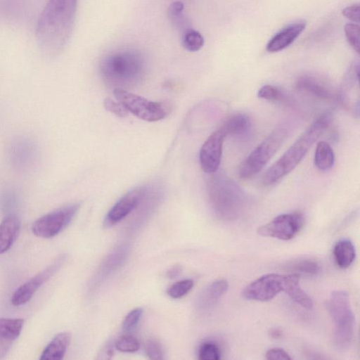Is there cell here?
<instances>
[{
  "label": "cell",
  "instance_id": "6da1fadb",
  "mask_svg": "<svg viewBox=\"0 0 360 360\" xmlns=\"http://www.w3.org/2000/svg\"><path fill=\"white\" fill-rule=\"evenodd\" d=\"M78 0H49L36 27L41 51L47 56L59 53L71 34Z\"/></svg>",
  "mask_w": 360,
  "mask_h": 360
},
{
  "label": "cell",
  "instance_id": "7a4b0ae2",
  "mask_svg": "<svg viewBox=\"0 0 360 360\" xmlns=\"http://www.w3.org/2000/svg\"><path fill=\"white\" fill-rule=\"evenodd\" d=\"M99 69L106 84L114 89H126L136 86L143 80L146 64L139 51L125 49L105 56L100 63Z\"/></svg>",
  "mask_w": 360,
  "mask_h": 360
},
{
  "label": "cell",
  "instance_id": "3957f363",
  "mask_svg": "<svg viewBox=\"0 0 360 360\" xmlns=\"http://www.w3.org/2000/svg\"><path fill=\"white\" fill-rule=\"evenodd\" d=\"M329 112L320 115L295 142L265 172L262 181L271 186L284 177L300 162L312 145L323 134L331 122Z\"/></svg>",
  "mask_w": 360,
  "mask_h": 360
},
{
  "label": "cell",
  "instance_id": "277c9868",
  "mask_svg": "<svg viewBox=\"0 0 360 360\" xmlns=\"http://www.w3.org/2000/svg\"><path fill=\"white\" fill-rule=\"evenodd\" d=\"M206 188L214 214L221 220L231 221L242 214L246 203L243 189L221 172L208 174Z\"/></svg>",
  "mask_w": 360,
  "mask_h": 360
},
{
  "label": "cell",
  "instance_id": "5b68a950",
  "mask_svg": "<svg viewBox=\"0 0 360 360\" xmlns=\"http://www.w3.org/2000/svg\"><path fill=\"white\" fill-rule=\"evenodd\" d=\"M334 323V342L339 349H347L351 344L354 330V315L347 291H333L327 304Z\"/></svg>",
  "mask_w": 360,
  "mask_h": 360
},
{
  "label": "cell",
  "instance_id": "8992f818",
  "mask_svg": "<svg viewBox=\"0 0 360 360\" xmlns=\"http://www.w3.org/2000/svg\"><path fill=\"white\" fill-rule=\"evenodd\" d=\"M290 132L286 124H281L259 143L242 163L239 175L243 179L250 178L265 167L282 146Z\"/></svg>",
  "mask_w": 360,
  "mask_h": 360
},
{
  "label": "cell",
  "instance_id": "52a82bcc",
  "mask_svg": "<svg viewBox=\"0 0 360 360\" xmlns=\"http://www.w3.org/2000/svg\"><path fill=\"white\" fill-rule=\"evenodd\" d=\"M114 96L128 112L141 120L155 122L165 118L172 110L168 101L155 102L123 89H114Z\"/></svg>",
  "mask_w": 360,
  "mask_h": 360
},
{
  "label": "cell",
  "instance_id": "ba28073f",
  "mask_svg": "<svg viewBox=\"0 0 360 360\" xmlns=\"http://www.w3.org/2000/svg\"><path fill=\"white\" fill-rule=\"evenodd\" d=\"M80 206L79 202H72L43 215L33 223V233L43 238L57 236L71 223Z\"/></svg>",
  "mask_w": 360,
  "mask_h": 360
},
{
  "label": "cell",
  "instance_id": "9c48e42d",
  "mask_svg": "<svg viewBox=\"0 0 360 360\" xmlns=\"http://www.w3.org/2000/svg\"><path fill=\"white\" fill-rule=\"evenodd\" d=\"M304 217L299 211L280 214L268 223L257 229L258 234L289 240L293 238L302 229Z\"/></svg>",
  "mask_w": 360,
  "mask_h": 360
},
{
  "label": "cell",
  "instance_id": "30bf717a",
  "mask_svg": "<svg viewBox=\"0 0 360 360\" xmlns=\"http://www.w3.org/2000/svg\"><path fill=\"white\" fill-rule=\"evenodd\" d=\"M284 290V275L271 273L263 275L248 284L243 297L248 300L266 302Z\"/></svg>",
  "mask_w": 360,
  "mask_h": 360
},
{
  "label": "cell",
  "instance_id": "8fae6325",
  "mask_svg": "<svg viewBox=\"0 0 360 360\" xmlns=\"http://www.w3.org/2000/svg\"><path fill=\"white\" fill-rule=\"evenodd\" d=\"M65 260L60 255L45 269L39 272L27 282L19 286L13 293L11 302L14 306H20L27 302L38 289L49 280L60 269Z\"/></svg>",
  "mask_w": 360,
  "mask_h": 360
},
{
  "label": "cell",
  "instance_id": "7c38bea8",
  "mask_svg": "<svg viewBox=\"0 0 360 360\" xmlns=\"http://www.w3.org/2000/svg\"><path fill=\"white\" fill-rule=\"evenodd\" d=\"M148 185L136 187L121 197L107 213L103 224L110 227L117 224L134 209H136L145 197Z\"/></svg>",
  "mask_w": 360,
  "mask_h": 360
},
{
  "label": "cell",
  "instance_id": "4fadbf2b",
  "mask_svg": "<svg viewBox=\"0 0 360 360\" xmlns=\"http://www.w3.org/2000/svg\"><path fill=\"white\" fill-rule=\"evenodd\" d=\"M225 137V133L219 128L210 135L202 144L199 153V160L202 170L207 174L218 170Z\"/></svg>",
  "mask_w": 360,
  "mask_h": 360
},
{
  "label": "cell",
  "instance_id": "5bb4252c",
  "mask_svg": "<svg viewBox=\"0 0 360 360\" xmlns=\"http://www.w3.org/2000/svg\"><path fill=\"white\" fill-rule=\"evenodd\" d=\"M306 25L304 20H298L287 25L271 38L266 46V51L275 53L286 49L300 35Z\"/></svg>",
  "mask_w": 360,
  "mask_h": 360
},
{
  "label": "cell",
  "instance_id": "9a60e30c",
  "mask_svg": "<svg viewBox=\"0 0 360 360\" xmlns=\"http://www.w3.org/2000/svg\"><path fill=\"white\" fill-rule=\"evenodd\" d=\"M24 319L20 318H0V359L10 351L13 344L20 335Z\"/></svg>",
  "mask_w": 360,
  "mask_h": 360
},
{
  "label": "cell",
  "instance_id": "2e32d148",
  "mask_svg": "<svg viewBox=\"0 0 360 360\" xmlns=\"http://www.w3.org/2000/svg\"><path fill=\"white\" fill-rule=\"evenodd\" d=\"M295 86L299 91L321 100L337 99V94L326 83L311 75L301 76L297 80Z\"/></svg>",
  "mask_w": 360,
  "mask_h": 360
},
{
  "label": "cell",
  "instance_id": "e0dca14e",
  "mask_svg": "<svg viewBox=\"0 0 360 360\" xmlns=\"http://www.w3.org/2000/svg\"><path fill=\"white\" fill-rule=\"evenodd\" d=\"M228 282L225 279L212 281L200 292L198 301V308L202 311L212 309L221 297L227 291Z\"/></svg>",
  "mask_w": 360,
  "mask_h": 360
},
{
  "label": "cell",
  "instance_id": "ac0fdd59",
  "mask_svg": "<svg viewBox=\"0 0 360 360\" xmlns=\"http://www.w3.org/2000/svg\"><path fill=\"white\" fill-rule=\"evenodd\" d=\"M20 229L19 218L15 214L5 217L0 223V255L7 252L15 241Z\"/></svg>",
  "mask_w": 360,
  "mask_h": 360
},
{
  "label": "cell",
  "instance_id": "d6986e66",
  "mask_svg": "<svg viewBox=\"0 0 360 360\" xmlns=\"http://www.w3.org/2000/svg\"><path fill=\"white\" fill-rule=\"evenodd\" d=\"M283 291L297 304L307 309L313 308V302L310 297L300 285V274L293 273L284 275Z\"/></svg>",
  "mask_w": 360,
  "mask_h": 360
},
{
  "label": "cell",
  "instance_id": "ffe728a7",
  "mask_svg": "<svg viewBox=\"0 0 360 360\" xmlns=\"http://www.w3.org/2000/svg\"><path fill=\"white\" fill-rule=\"evenodd\" d=\"M71 341V334L68 332H62L57 334L46 346L41 352L40 360H60L62 359Z\"/></svg>",
  "mask_w": 360,
  "mask_h": 360
},
{
  "label": "cell",
  "instance_id": "44dd1931",
  "mask_svg": "<svg viewBox=\"0 0 360 360\" xmlns=\"http://www.w3.org/2000/svg\"><path fill=\"white\" fill-rule=\"evenodd\" d=\"M333 252L337 265L342 269L350 266L356 257L354 245L347 238L338 240L333 248Z\"/></svg>",
  "mask_w": 360,
  "mask_h": 360
},
{
  "label": "cell",
  "instance_id": "7402d4cb",
  "mask_svg": "<svg viewBox=\"0 0 360 360\" xmlns=\"http://www.w3.org/2000/svg\"><path fill=\"white\" fill-rule=\"evenodd\" d=\"M250 127L249 117L242 113L235 114L228 117L219 127L227 136L241 134Z\"/></svg>",
  "mask_w": 360,
  "mask_h": 360
},
{
  "label": "cell",
  "instance_id": "603a6c76",
  "mask_svg": "<svg viewBox=\"0 0 360 360\" xmlns=\"http://www.w3.org/2000/svg\"><path fill=\"white\" fill-rule=\"evenodd\" d=\"M335 155L331 146L326 141H321L316 144L314 163L321 171L330 169L334 165Z\"/></svg>",
  "mask_w": 360,
  "mask_h": 360
},
{
  "label": "cell",
  "instance_id": "cb8c5ba5",
  "mask_svg": "<svg viewBox=\"0 0 360 360\" xmlns=\"http://www.w3.org/2000/svg\"><path fill=\"white\" fill-rule=\"evenodd\" d=\"M184 5L181 1H174L167 10V15L173 25L181 34L191 29L188 18L184 13Z\"/></svg>",
  "mask_w": 360,
  "mask_h": 360
},
{
  "label": "cell",
  "instance_id": "d4e9b609",
  "mask_svg": "<svg viewBox=\"0 0 360 360\" xmlns=\"http://www.w3.org/2000/svg\"><path fill=\"white\" fill-rule=\"evenodd\" d=\"M290 271H293L296 274H303L306 275H316L319 273L321 268L319 264L311 259H301L295 260L288 264Z\"/></svg>",
  "mask_w": 360,
  "mask_h": 360
},
{
  "label": "cell",
  "instance_id": "484cf974",
  "mask_svg": "<svg viewBox=\"0 0 360 360\" xmlns=\"http://www.w3.org/2000/svg\"><path fill=\"white\" fill-rule=\"evenodd\" d=\"M181 44L188 51H198L203 46L204 38L199 32L190 29L181 34Z\"/></svg>",
  "mask_w": 360,
  "mask_h": 360
},
{
  "label": "cell",
  "instance_id": "4316f807",
  "mask_svg": "<svg viewBox=\"0 0 360 360\" xmlns=\"http://www.w3.org/2000/svg\"><path fill=\"white\" fill-rule=\"evenodd\" d=\"M257 96L260 98L271 101L288 103L289 101L281 89L276 86L269 84L262 86L258 91Z\"/></svg>",
  "mask_w": 360,
  "mask_h": 360
},
{
  "label": "cell",
  "instance_id": "83f0119b",
  "mask_svg": "<svg viewBox=\"0 0 360 360\" xmlns=\"http://www.w3.org/2000/svg\"><path fill=\"white\" fill-rule=\"evenodd\" d=\"M115 346L122 352H135L139 349L140 342L135 336L127 333L115 341Z\"/></svg>",
  "mask_w": 360,
  "mask_h": 360
},
{
  "label": "cell",
  "instance_id": "f1b7e54d",
  "mask_svg": "<svg viewBox=\"0 0 360 360\" xmlns=\"http://www.w3.org/2000/svg\"><path fill=\"white\" fill-rule=\"evenodd\" d=\"M200 360H219L221 359V351L218 345L212 341L203 342L198 350Z\"/></svg>",
  "mask_w": 360,
  "mask_h": 360
},
{
  "label": "cell",
  "instance_id": "f546056e",
  "mask_svg": "<svg viewBox=\"0 0 360 360\" xmlns=\"http://www.w3.org/2000/svg\"><path fill=\"white\" fill-rule=\"evenodd\" d=\"M193 284V281L191 279L177 281L167 288V294L174 299L182 297L192 289Z\"/></svg>",
  "mask_w": 360,
  "mask_h": 360
},
{
  "label": "cell",
  "instance_id": "4dcf8cb0",
  "mask_svg": "<svg viewBox=\"0 0 360 360\" xmlns=\"http://www.w3.org/2000/svg\"><path fill=\"white\" fill-rule=\"evenodd\" d=\"M346 39L352 48L359 53V26L357 23L349 22L344 27Z\"/></svg>",
  "mask_w": 360,
  "mask_h": 360
},
{
  "label": "cell",
  "instance_id": "1f68e13d",
  "mask_svg": "<svg viewBox=\"0 0 360 360\" xmlns=\"http://www.w3.org/2000/svg\"><path fill=\"white\" fill-rule=\"evenodd\" d=\"M143 312V310L142 308L137 307L132 309L127 314L122 323V329L125 333H129L136 328L142 316Z\"/></svg>",
  "mask_w": 360,
  "mask_h": 360
},
{
  "label": "cell",
  "instance_id": "d6a6232c",
  "mask_svg": "<svg viewBox=\"0 0 360 360\" xmlns=\"http://www.w3.org/2000/svg\"><path fill=\"white\" fill-rule=\"evenodd\" d=\"M145 353L152 360L163 359V352L160 342L155 339H149L145 344Z\"/></svg>",
  "mask_w": 360,
  "mask_h": 360
},
{
  "label": "cell",
  "instance_id": "836d02e7",
  "mask_svg": "<svg viewBox=\"0 0 360 360\" xmlns=\"http://www.w3.org/2000/svg\"><path fill=\"white\" fill-rule=\"evenodd\" d=\"M103 105L108 111L120 117H124L128 115V110L118 101L116 102L110 98H106L103 101Z\"/></svg>",
  "mask_w": 360,
  "mask_h": 360
},
{
  "label": "cell",
  "instance_id": "e575fe53",
  "mask_svg": "<svg viewBox=\"0 0 360 360\" xmlns=\"http://www.w3.org/2000/svg\"><path fill=\"white\" fill-rule=\"evenodd\" d=\"M21 0H0V16L12 15L20 6Z\"/></svg>",
  "mask_w": 360,
  "mask_h": 360
},
{
  "label": "cell",
  "instance_id": "d590c367",
  "mask_svg": "<svg viewBox=\"0 0 360 360\" xmlns=\"http://www.w3.org/2000/svg\"><path fill=\"white\" fill-rule=\"evenodd\" d=\"M266 358L271 360H290L292 359L286 351L279 347L269 349L266 352Z\"/></svg>",
  "mask_w": 360,
  "mask_h": 360
},
{
  "label": "cell",
  "instance_id": "8d00e7d4",
  "mask_svg": "<svg viewBox=\"0 0 360 360\" xmlns=\"http://www.w3.org/2000/svg\"><path fill=\"white\" fill-rule=\"evenodd\" d=\"M342 13L352 22L358 23L359 22V4H356L345 8L342 9Z\"/></svg>",
  "mask_w": 360,
  "mask_h": 360
},
{
  "label": "cell",
  "instance_id": "74e56055",
  "mask_svg": "<svg viewBox=\"0 0 360 360\" xmlns=\"http://www.w3.org/2000/svg\"><path fill=\"white\" fill-rule=\"evenodd\" d=\"M182 269L179 265L173 266L167 272V276L169 278H175L178 277L181 273Z\"/></svg>",
  "mask_w": 360,
  "mask_h": 360
},
{
  "label": "cell",
  "instance_id": "f35d334b",
  "mask_svg": "<svg viewBox=\"0 0 360 360\" xmlns=\"http://www.w3.org/2000/svg\"><path fill=\"white\" fill-rule=\"evenodd\" d=\"M269 333L271 337L274 339H278L282 336V332L278 328H272Z\"/></svg>",
  "mask_w": 360,
  "mask_h": 360
}]
</instances>
